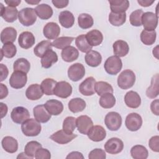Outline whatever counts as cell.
<instances>
[{"instance_id": "22", "label": "cell", "mask_w": 159, "mask_h": 159, "mask_svg": "<svg viewBox=\"0 0 159 159\" xmlns=\"http://www.w3.org/2000/svg\"><path fill=\"white\" fill-rule=\"evenodd\" d=\"M124 101L129 107L136 109L139 107L141 104V98L137 92L130 91L125 94Z\"/></svg>"}, {"instance_id": "25", "label": "cell", "mask_w": 159, "mask_h": 159, "mask_svg": "<svg viewBox=\"0 0 159 159\" xmlns=\"http://www.w3.org/2000/svg\"><path fill=\"white\" fill-rule=\"evenodd\" d=\"M86 37L88 42L92 47L100 45L103 40L102 34L96 29L89 31L86 34Z\"/></svg>"}, {"instance_id": "40", "label": "cell", "mask_w": 159, "mask_h": 159, "mask_svg": "<svg viewBox=\"0 0 159 159\" xmlns=\"http://www.w3.org/2000/svg\"><path fill=\"white\" fill-rule=\"evenodd\" d=\"M126 20L125 12L115 13L111 12L109 15V22L114 26H120L123 25Z\"/></svg>"}, {"instance_id": "44", "label": "cell", "mask_w": 159, "mask_h": 159, "mask_svg": "<svg viewBox=\"0 0 159 159\" xmlns=\"http://www.w3.org/2000/svg\"><path fill=\"white\" fill-rule=\"evenodd\" d=\"M57 81L52 78H46L41 83V88L43 93L50 96L53 94V89L57 84Z\"/></svg>"}, {"instance_id": "15", "label": "cell", "mask_w": 159, "mask_h": 159, "mask_svg": "<svg viewBox=\"0 0 159 159\" xmlns=\"http://www.w3.org/2000/svg\"><path fill=\"white\" fill-rule=\"evenodd\" d=\"M88 138L94 142H101L106 137V131L101 125L93 126L88 134Z\"/></svg>"}, {"instance_id": "21", "label": "cell", "mask_w": 159, "mask_h": 159, "mask_svg": "<svg viewBox=\"0 0 159 159\" xmlns=\"http://www.w3.org/2000/svg\"><path fill=\"white\" fill-rule=\"evenodd\" d=\"M45 107L50 115L58 116L63 110V105L60 101L56 99L48 100L44 104Z\"/></svg>"}, {"instance_id": "60", "label": "cell", "mask_w": 159, "mask_h": 159, "mask_svg": "<svg viewBox=\"0 0 159 159\" xmlns=\"http://www.w3.org/2000/svg\"><path fill=\"white\" fill-rule=\"evenodd\" d=\"M137 2L143 7H148L154 2V1H150L148 0H137Z\"/></svg>"}, {"instance_id": "63", "label": "cell", "mask_w": 159, "mask_h": 159, "mask_svg": "<svg viewBox=\"0 0 159 159\" xmlns=\"http://www.w3.org/2000/svg\"><path fill=\"white\" fill-rule=\"evenodd\" d=\"M40 2V0H39V1H34V0H32V1H26V2H27L28 4H32V5H35V4H38L39 2Z\"/></svg>"}, {"instance_id": "54", "label": "cell", "mask_w": 159, "mask_h": 159, "mask_svg": "<svg viewBox=\"0 0 159 159\" xmlns=\"http://www.w3.org/2000/svg\"><path fill=\"white\" fill-rule=\"evenodd\" d=\"M52 2L55 7L61 9L66 7L69 3V1L68 0H53L52 1Z\"/></svg>"}, {"instance_id": "62", "label": "cell", "mask_w": 159, "mask_h": 159, "mask_svg": "<svg viewBox=\"0 0 159 159\" xmlns=\"http://www.w3.org/2000/svg\"><path fill=\"white\" fill-rule=\"evenodd\" d=\"M17 158H30L25 153H20L17 157Z\"/></svg>"}, {"instance_id": "9", "label": "cell", "mask_w": 159, "mask_h": 159, "mask_svg": "<svg viewBox=\"0 0 159 159\" xmlns=\"http://www.w3.org/2000/svg\"><path fill=\"white\" fill-rule=\"evenodd\" d=\"M125 124L129 130L132 132L137 131L140 129L142 125V119L139 114L132 112L127 116Z\"/></svg>"}, {"instance_id": "28", "label": "cell", "mask_w": 159, "mask_h": 159, "mask_svg": "<svg viewBox=\"0 0 159 159\" xmlns=\"http://www.w3.org/2000/svg\"><path fill=\"white\" fill-rule=\"evenodd\" d=\"M114 53L119 57H122L125 56L129 51V47L128 43L124 40H118L113 43Z\"/></svg>"}, {"instance_id": "58", "label": "cell", "mask_w": 159, "mask_h": 159, "mask_svg": "<svg viewBox=\"0 0 159 159\" xmlns=\"http://www.w3.org/2000/svg\"><path fill=\"white\" fill-rule=\"evenodd\" d=\"M0 88H1V91H0V99H2L3 98H6L7 94H8V89L7 88L6 85H4L2 83L0 84Z\"/></svg>"}, {"instance_id": "39", "label": "cell", "mask_w": 159, "mask_h": 159, "mask_svg": "<svg viewBox=\"0 0 159 159\" xmlns=\"http://www.w3.org/2000/svg\"><path fill=\"white\" fill-rule=\"evenodd\" d=\"M157 34L155 30H143L140 34V40L146 45H151L155 42Z\"/></svg>"}, {"instance_id": "10", "label": "cell", "mask_w": 159, "mask_h": 159, "mask_svg": "<svg viewBox=\"0 0 159 159\" xmlns=\"http://www.w3.org/2000/svg\"><path fill=\"white\" fill-rule=\"evenodd\" d=\"M71 93L72 87L69 83L65 81L57 82L53 89V94L61 98H67Z\"/></svg>"}, {"instance_id": "23", "label": "cell", "mask_w": 159, "mask_h": 159, "mask_svg": "<svg viewBox=\"0 0 159 159\" xmlns=\"http://www.w3.org/2000/svg\"><path fill=\"white\" fill-rule=\"evenodd\" d=\"M43 92L41 86L38 84H32L30 85L25 91L26 97L30 100H37L42 97Z\"/></svg>"}, {"instance_id": "19", "label": "cell", "mask_w": 159, "mask_h": 159, "mask_svg": "<svg viewBox=\"0 0 159 159\" xmlns=\"http://www.w3.org/2000/svg\"><path fill=\"white\" fill-rule=\"evenodd\" d=\"M1 16L7 22H14L18 16V11L16 7L7 6L4 7L2 3L0 4Z\"/></svg>"}, {"instance_id": "45", "label": "cell", "mask_w": 159, "mask_h": 159, "mask_svg": "<svg viewBox=\"0 0 159 159\" xmlns=\"http://www.w3.org/2000/svg\"><path fill=\"white\" fill-rule=\"evenodd\" d=\"M95 91L99 96H102L106 93H113V88L112 86L105 81L96 82L94 86Z\"/></svg>"}, {"instance_id": "26", "label": "cell", "mask_w": 159, "mask_h": 159, "mask_svg": "<svg viewBox=\"0 0 159 159\" xmlns=\"http://www.w3.org/2000/svg\"><path fill=\"white\" fill-rule=\"evenodd\" d=\"M84 59L86 64L92 67L99 66L102 61L101 54L95 50H91L86 53Z\"/></svg>"}, {"instance_id": "12", "label": "cell", "mask_w": 159, "mask_h": 159, "mask_svg": "<svg viewBox=\"0 0 159 159\" xmlns=\"http://www.w3.org/2000/svg\"><path fill=\"white\" fill-rule=\"evenodd\" d=\"M11 117L12 121L16 124H22L30 117L29 111L22 106L14 107L11 113Z\"/></svg>"}, {"instance_id": "35", "label": "cell", "mask_w": 159, "mask_h": 159, "mask_svg": "<svg viewBox=\"0 0 159 159\" xmlns=\"http://www.w3.org/2000/svg\"><path fill=\"white\" fill-rule=\"evenodd\" d=\"M158 74L155 75L151 80V84L146 91V95L150 99H154L158 96Z\"/></svg>"}, {"instance_id": "20", "label": "cell", "mask_w": 159, "mask_h": 159, "mask_svg": "<svg viewBox=\"0 0 159 159\" xmlns=\"http://www.w3.org/2000/svg\"><path fill=\"white\" fill-rule=\"evenodd\" d=\"M33 113L35 119L41 123H45L51 118V115L47 111L43 104L35 106L33 109Z\"/></svg>"}, {"instance_id": "38", "label": "cell", "mask_w": 159, "mask_h": 159, "mask_svg": "<svg viewBox=\"0 0 159 159\" xmlns=\"http://www.w3.org/2000/svg\"><path fill=\"white\" fill-rule=\"evenodd\" d=\"M75 44L78 48L83 53H88L92 49V46H91L86 37V35L81 34L78 35L75 39Z\"/></svg>"}, {"instance_id": "18", "label": "cell", "mask_w": 159, "mask_h": 159, "mask_svg": "<svg viewBox=\"0 0 159 159\" xmlns=\"http://www.w3.org/2000/svg\"><path fill=\"white\" fill-rule=\"evenodd\" d=\"M35 42V37L30 32H23L19 36L18 43L22 48L28 49L31 48L34 45Z\"/></svg>"}, {"instance_id": "36", "label": "cell", "mask_w": 159, "mask_h": 159, "mask_svg": "<svg viewBox=\"0 0 159 159\" xmlns=\"http://www.w3.org/2000/svg\"><path fill=\"white\" fill-rule=\"evenodd\" d=\"M130 154L132 157L134 159H146L148 157V152L144 146L136 145L132 147Z\"/></svg>"}, {"instance_id": "16", "label": "cell", "mask_w": 159, "mask_h": 159, "mask_svg": "<svg viewBox=\"0 0 159 159\" xmlns=\"http://www.w3.org/2000/svg\"><path fill=\"white\" fill-rule=\"evenodd\" d=\"M76 137L77 135L76 134H68L62 129L53 134L50 138L59 144H66L73 140Z\"/></svg>"}, {"instance_id": "3", "label": "cell", "mask_w": 159, "mask_h": 159, "mask_svg": "<svg viewBox=\"0 0 159 159\" xmlns=\"http://www.w3.org/2000/svg\"><path fill=\"white\" fill-rule=\"evenodd\" d=\"M18 19L20 23L24 26L33 25L37 20V14L35 9L31 7L22 9L18 13Z\"/></svg>"}, {"instance_id": "57", "label": "cell", "mask_w": 159, "mask_h": 159, "mask_svg": "<svg viewBox=\"0 0 159 159\" xmlns=\"http://www.w3.org/2000/svg\"><path fill=\"white\" fill-rule=\"evenodd\" d=\"M66 159H74V158H78V159H83L84 157L83 154L79 152H72L70 153L66 157Z\"/></svg>"}, {"instance_id": "51", "label": "cell", "mask_w": 159, "mask_h": 159, "mask_svg": "<svg viewBox=\"0 0 159 159\" xmlns=\"http://www.w3.org/2000/svg\"><path fill=\"white\" fill-rule=\"evenodd\" d=\"M106 157V153L101 148H95L91 151L88 155L89 159H105Z\"/></svg>"}, {"instance_id": "48", "label": "cell", "mask_w": 159, "mask_h": 159, "mask_svg": "<svg viewBox=\"0 0 159 159\" xmlns=\"http://www.w3.org/2000/svg\"><path fill=\"white\" fill-rule=\"evenodd\" d=\"M16 52H17L16 47L12 43H7L4 44V45L2 46L1 50L2 58V56H4L5 57L9 58H12L16 55Z\"/></svg>"}, {"instance_id": "5", "label": "cell", "mask_w": 159, "mask_h": 159, "mask_svg": "<svg viewBox=\"0 0 159 159\" xmlns=\"http://www.w3.org/2000/svg\"><path fill=\"white\" fill-rule=\"evenodd\" d=\"M104 122L107 128L111 131H116L121 126L122 117L116 112H108L104 119Z\"/></svg>"}, {"instance_id": "2", "label": "cell", "mask_w": 159, "mask_h": 159, "mask_svg": "<svg viewBox=\"0 0 159 159\" xmlns=\"http://www.w3.org/2000/svg\"><path fill=\"white\" fill-rule=\"evenodd\" d=\"M135 81V75L130 70H124L117 78L118 86L122 89H127L133 86Z\"/></svg>"}, {"instance_id": "32", "label": "cell", "mask_w": 159, "mask_h": 159, "mask_svg": "<svg viewBox=\"0 0 159 159\" xmlns=\"http://www.w3.org/2000/svg\"><path fill=\"white\" fill-rule=\"evenodd\" d=\"M37 16L41 19L47 20L50 19L53 15L52 8L47 4H39L35 8Z\"/></svg>"}, {"instance_id": "49", "label": "cell", "mask_w": 159, "mask_h": 159, "mask_svg": "<svg viewBox=\"0 0 159 159\" xmlns=\"http://www.w3.org/2000/svg\"><path fill=\"white\" fill-rule=\"evenodd\" d=\"M76 127V119L74 117L68 116L64 119L63 122V130L66 134H73Z\"/></svg>"}, {"instance_id": "37", "label": "cell", "mask_w": 159, "mask_h": 159, "mask_svg": "<svg viewBox=\"0 0 159 159\" xmlns=\"http://www.w3.org/2000/svg\"><path fill=\"white\" fill-rule=\"evenodd\" d=\"M52 48V42L50 40H43L39 42L34 48V52L38 57H42L45 53Z\"/></svg>"}, {"instance_id": "27", "label": "cell", "mask_w": 159, "mask_h": 159, "mask_svg": "<svg viewBox=\"0 0 159 159\" xmlns=\"http://www.w3.org/2000/svg\"><path fill=\"white\" fill-rule=\"evenodd\" d=\"M4 150L10 153H15L18 149V142L16 139L11 136L4 137L1 142Z\"/></svg>"}, {"instance_id": "30", "label": "cell", "mask_w": 159, "mask_h": 159, "mask_svg": "<svg viewBox=\"0 0 159 159\" xmlns=\"http://www.w3.org/2000/svg\"><path fill=\"white\" fill-rule=\"evenodd\" d=\"M111 12L115 13L124 12L129 7V1L127 0H109Z\"/></svg>"}, {"instance_id": "11", "label": "cell", "mask_w": 159, "mask_h": 159, "mask_svg": "<svg viewBox=\"0 0 159 159\" xmlns=\"http://www.w3.org/2000/svg\"><path fill=\"white\" fill-rule=\"evenodd\" d=\"M123 148V142L117 137L111 138L104 144L105 151L110 154H117L121 152Z\"/></svg>"}, {"instance_id": "56", "label": "cell", "mask_w": 159, "mask_h": 159, "mask_svg": "<svg viewBox=\"0 0 159 159\" xmlns=\"http://www.w3.org/2000/svg\"><path fill=\"white\" fill-rule=\"evenodd\" d=\"M0 69H1V81H4L7 76L9 71L6 65L4 64H0Z\"/></svg>"}, {"instance_id": "31", "label": "cell", "mask_w": 159, "mask_h": 159, "mask_svg": "<svg viewBox=\"0 0 159 159\" xmlns=\"http://www.w3.org/2000/svg\"><path fill=\"white\" fill-rule=\"evenodd\" d=\"M58 20L63 27L68 29L73 25L75 23V17L71 12L68 11H64L60 13Z\"/></svg>"}, {"instance_id": "53", "label": "cell", "mask_w": 159, "mask_h": 159, "mask_svg": "<svg viewBox=\"0 0 159 159\" xmlns=\"http://www.w3.org/2000/svg\"><path fill=\"white\" fill-rule=\"evenodd\" d=\"M148 145L152 151L155 152H159V136L155 135L151 137L148 142Z\"/></svg>"}, {"instance_id": "47", "label": "cell", "mask_w": 159, "mask_h": 159, "mask_svg": "<svg viewBox=\"0 0 159 159\" xmlns=\"http://www.w3.org/2000/svg\"><path fill=\"white\" fill-rule=\"evenodd\" d=\"M42 147V145L37 141L29 142L24 148V153L30 158H33L35 156L37 150Z\"/></svg>"}, {"instance_id": "8", "label": "cell", "mask_w": 159, "mask_h": 159, "mask_svg": "<svg viewBox=\"0 0 159 159\" xmlns=\"http://www.w3.org/2000/svg\"><path fill=\"white\" fill-rule=\"evenodd\" d=\"M85 75L84 66L80 63L71 65L68 70V76L73 81H78L81 80Z\"/></svg>"}, {"instance_id": "41", "label": "cell", "mask_w": 159, "mask_h": 159, "mask_svg": "<svg viewBox=\"0 0 159 159\" xmlns=\"http://www.w3.org/2000/svg\"><path fill=\"white\" fill-rule=\"evenodd\" d=\"M99 102L100 106L104 109L112 108L116 104V98L112 93H106L101 96Z\"/></svg>"}, {"instance_id": "34", "label": "cell", "mask_w": 159, "mask_h": 159, "mask_svg": "<svg viewBox=\"0 0 159 159\" xmlns=\"http://www.w3.org/2000/svg\"><path fill=\"white\" fill-rule=\"evenodd\" d=\"M86 102L81 98H76L71 99L68 102V108L73 113L83 111L86 107Z\"/></svg>"}, {"instance_id": "42", "label": "cell", "mask_w": 159, "mask_h": 159, "mask_svg": "<svg viewBox=\"0 0 159 159\" xmlns=\"http://www.w3.org/2000/svg\"><path fill=\"white\" fill-rule=\"evenodd\" d=\"M30 64L29 61L24 58H20L17 59L13 65L14 71H22L25 73H27L30 70Z\"/></svg>"}, {"instance_id": "52", "label": "cell", "mask_w": 159, "mask_h": 159, "mask_svg": "<svg viewBox=\"0 0 159 159\" xmlns=\"http://www.w3.org/2000/svg\"><path fill=\"white\" fill-rule=\"evenodd\" d=\"M35 158L37 159H50L51 154L48 150L41 147L37 150Z\"/></svg>"}, {"instance_id": "24", "label": "cell", "mask_w": 159, "mask_h": 159, "mask_svg": "<svg viewBox=\"0 0 159 159\" xmlns=\"http://www.w3.org/2000/svg\"><path fill=\"white\" fill-rule=\"evenodd\" d=\"M16 37L17 31L12 27H6L1 33V41L4 44L13 43L16 40Z\"/></svg>"}, {"instance_id": "6", "label": "cell", "mask_w": 159, "mask_h": 159, "mask_svg": "<svg viewBox=\"0 0 159 159\" xmlns=\"http://www.w3.org/2000/svg\"><path fill=\"white\" fill-rule=\"evenodd\" d=\"M27 81L26 73L16 71H14L9 79L10 86L14 89H20L25 86Z\"/></svg>"}, {"instance_id": "4", "label": "cell", "mask_w": 159, "mask_h": 159, "mask_svg": "<svg viewBox=\"0 0 159 159\" xmlns=\"http://www.w3.org/2000/svg\"><path fill=\"white\" fill-rule=\"evenodd\" d=\"M106 71L111 75H117L122 69V62L120 57L114 55L109 57L104 65Z\"/></svg>"}, {"instance_id": "50", "label": "cell", "mask_w": 159, "mask_h": 159, "mask_svg": "<svg viewBox=\"0 0 159 159\" xmlns=\"http://www.w3.org/2000/svg\"><path fill=\"white\" fill-rule=\"evenodd\" d=\"M143 12L142 9H137L133 11L129 17L130 23L133 26L139 27L142 25V16Z\"/></svg>"}, {"instance_id": "17", "label": "cell", "mask_w": 159, "mask_h": 159, "mask_svg": "<svg viewBox=\"0 0 159 159\" xmlns=\"http://www.w3.org/2000/svg\"><path fill=\"white\" fill-rule=\"evenodd\" d=\"M60 33V28L59 25L53 22L47 23L43 27V35L48 39H56Z\"/></svg>"}, {"instance_id": "7", "label": "cell", "mask_w": 159, "mask_h": 159, "mask_svg": "<svg viewBox=\"0 0 159 159\" xmlns=\"http://www.w3.org/2000/svg\"><path fill=\"white\" fill-rule=\"evenodd\" d=\"M142 24L147 30H155L158 25V16L152 12H146L142 14Z\"/></svg>"}, {"instance_id": "46", "label": "cell", "mask_w": 159, "mask_h": 159, "mask_svg": "<svg viewBox=\"0 0 159 159\" xmlns=\"http://www.w3.org/2000/svg\"><path fill=\"white\" fill-rule=\"evenodd\" d=\"M75 39L72 37H60L55 39L52 42V47H54L58 49H63L68 46H70V44Z\"/></svg>"}, {"instance_id": "61", "label": "cell", "mask_w": 159, "mask_h": 159, "mask_svg": "<svg viewBox=\"0 0 159 159\" xmlns=\"http://www.w3.org/2000/svg\"><path fill=\"white\" fill-rule=\"evenodd\" d=\"M0 106H1V118L4 117L7 112V106L2 103V102H1L0 103Z\"/></svg>"}, {"instance_id": "43", "label": "cell", "mask_w": 159, "mask_h": 159, "mask_svg": "<svg viewBox=\"0 0 159 159\" xmlns=\"http://www.w3.org/2000/svg\"><path fill=\"white\" fill-rule=\"evenodd\" d=\"M78 23L81 29H87L91 27L94 24L92 16L88 14L83 13L80 14L78 18Z\"/></svg>"}, {"instance_id": "14", "label": "cell", "mask_w": 159, "mask_h": 159, "mask_svg": "<svg viewBox=\"0 0 159 159\" xmlns=\"http://www.w3.org/2000/svg\"><path fill=\"white\" fill-rule=\"evenodd\" d=\"M76 125L78 130L82 134H87L89 129L93 126L91 119L88 116H80L76 119Z\"/></svg>"}, {"instance_id": "13", "label": "cell", "mask_w": 159, "mask_h": 159, "mask_svg": "<svg viewBox=\"0 0 159 159\" xmlns=\"http://www.w3.org/2000/svg\"><path fill=\"white\" fill-rule=\"evenodd\" d=\"M96 83V80L93 77H88L80 84V92L86 96L93 95L96 92L94 89Z\"/></svg>"}, {"instance_id": "59", "label": "cell", "mask_w": 159, "mask_h": 159, "mask_svg": "<svg viewBox=\"0 0 159 159\" xmlns=\"http://www.w3.org/2000/svg\"><path fill=\"white\" fill-rule=\"evenodd\" d=\"M5 3L8 5V6L10 7H16V6H19V4L21 2L20 0H6L4 1Z\"/></svg>"}, {"instance_id": "29", "label": "cell", "mask_w": 159, "mask_h": 159, "mask_svg": "<svg viewBox=\"0 0 159 159\" xmlns=\"http://www.w3.org/2000/svg\"><path fill=\"white\" fill-rule=\"evenodd\" d=\"M61 55L62 59L65 61L72 62L78 58L79 52L74 47L68 46L62 50Z\"/></svg>"}, {"instance_id": "55", "label": "cell", "mask_w": 159, "mask_h": 159, "mask_svg": "<svg viewBox=\"0 0 159 159\" xmlns=\"http://www.w3.org/2000/svg\"><path fill=\"white\" fill-rule=\"evenodd\" d=\"M150 109L153 114L156 116L159 115V101L158 99H155L150 104Z\"/></svg>"}, {"instance_id": "1", "label": "cell", "mask_w": 159, "mask_h": 159, "mask_svg": "<svg viewBox=\"0 0 159 159\" xmlns=\"http://www.w3.org/2000/svg\"><path fill=\"white\" fill-rule=\"evenodd\" d=\"M23 134L28 137H35L38 135L42 129L41 125L35 119H28L21 125Z\"/></svg>"}, {"instance_id": "33", "label": "cell", "mask_w": 159, "mask_h": 159, "mask_svg": "<svg viewBox=\"0 0 159 159\" xmlns=\"http://www.w3.org/2000/svg\"><path fill=\"white\" fill-rule=\"evenodd\" d=\"M58 56L52 49L48 50L41 58V65L44 68H49L53 63L57 62Z\"/></svg>"}]
</instances>
